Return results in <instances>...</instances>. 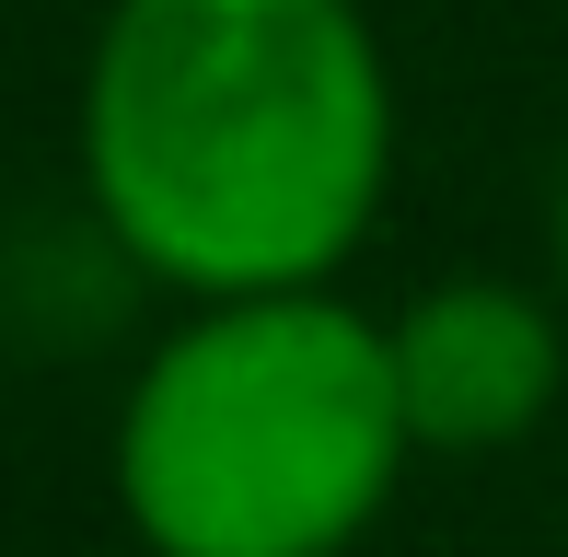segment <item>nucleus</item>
Listing matches in <instances>:
<instances>
[{
  "label": "nucleus",
  "instance_id": "nucleus-1",
  "mask_svg": "<svg viewBox=\"0 0 568 557\" xmlns=\"http://www.w3.org/2000/svg\"><path fill=\"white\" fill-rule=\"evenodd\" d=\"M395 186V70L359 0H105L82 198L186 302L325 291Z\"/></svg>",
  "mask_w": 568,
  "mask_h": 557
},
{
  "label": "nucleus",
  "instance_id": "nucleus-2",
  "mask_svg": "<svg viewBox=\"0 0 568 557\" xmlns=\"http://www.w3.org/2000/svg\"><path fill=\"white\" fill-rule=\"evenodd\" d=\"M406 465L395 337L337 278L186 302L105 429V488L140 557H348L395 512Z\"/></svg>",
  "mask_w": 568,
  "mask_h": 557
},
{
  "label": "nucleus",
  "instance_id": "nucleus-3",
  "mask_svg": "<svg viewBox=\"0 0 568 557\" xmlns=\"http://www.w3.org/2000/svg\"><path fill=\"white\" fill-rule=\"evenodd\" d=\"M395 337V384H406V429L418 453H499L523 429H546L557 384H568V325L546 291L499 267H464L429 278L383 314Z\"/></svg>",
  "mask_w": 568,
  "mask_h": 557
},
{
  "label": "nucleus",
  "instance_id": "nucleus-4",
  "mask_svg": "<svg viewBox=\"0 0 568 557\" xmlns=\"http://www.w3.org/2000/svg\"><path fill=\"white\" fill-rule=\"evenodd\" d=\"M546 244H557V291H568V174H557V221H546Z\"/></svg>",
  "mask_w": 568,
  "mask_h": 557
}]
</instances>
